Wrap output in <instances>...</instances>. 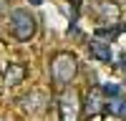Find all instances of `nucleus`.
Wrapping results in <instances>:
<instances>
[{"mask_svg":"<svg viewBox=\"0 0 126 121\" xmlns=\"http://www.w3.org/2000/svg\"><path fill=\"white\" fill-rule=\"evenodd\" d=\"M88 53H91V58L101 60V63H111V45L101 38H93L88 43Z\"/></svg>","mask_w":126,"mask_h":121,"instance_id":"6e6552de","label":"nucleus"},{"mask_svg":"<svg viewBox=\"0 0 126 121\" xmlns=\"http://www.w3.org/2000/svg\"><path fill=\"white\" fill-rule=\"evenodd\" d=\"M124 104H126V98H121V96L116 93V96L106 98V111H109L111 116H121V114H124Z\"/></svg>","mask_w":126,"mask_h":121,"instance_id":"1a4fd4ad","label":"nucleus"},{"mask_svg":"<svg viewBox=\"0 0 126 121\" xmlns=\"http://www.w3.org/2000/svg\"><path fill=\"white\" fill-rule=\"evenodd\" d=\"M38 30V20L33 18V13L25 8H18L10 13V33H13L15 40H20V43H25V40H30L35 35Z\"/></svg>","mask_w":126,"mask_h":121,"instance_id":"f03ea898","label":"nucleus"},{"mask_svg":"<svg viewBox=\"0 0 126 121\" xmlns=\"http://www.w3.org/2000/svg\"><path fill=\"white\" fill-rule=\"evenodd\" d=\"M5 3H8V0H0V13H5V10H8V5H5Z\"/></svg>","mask_w":126,"mask_h":121,"instance_id":"9d476101","label":"nucleus"},{"mask_svg":"<svg viewBox=\"0 0 126 121\" xmlns=\"http://www.w3.org/2000/svg\"><path fill=\"white\" fill-rule=\"evenodd\" d=\"M101 111H106V93H103V88H101V86H93L88 93H86L83 114L91 119V116H98Z\"/></svg>","mask_w":126,"mask_h":121,"instance_id":"20e7f679","label":"nucleus"},{"mask_svg":"<svg viewBox=\"0 0 126 121\" xmlns=\"http://www.w3.org/2000/svg\"><path fill=\"white\" fill-rule=\"evenodd\" d=\"M83 114V104L76 88H63L58 96V119L61 121H78Z\"/></svg>","mask_w":126,"mask_h":121,"instance_id":"7ed1b4c3","label":"nucleus"},{"mask_svg":"<svg viewBox=\"0 0 126 121\" xmlns=\"http://www.w3.org/2000/svg\"><path fill=\"white\" fill-rule=\"evenodd\" d=\"M78 73V58L71 53V50H58V53L50 58V81H53L56 88H68L71 81Z\"/></svg>","mask_w":126,"mask_h":121,"instance_id":"f257e3e1","label":"nucleus"},{"mask_svg":"<svg viewBox=\"0 0 126 121\" xmlns=\"http://www.w3.org/2000/svg\"><path fill=\"white\" fill-rule=\"evenodd\" d=\"M96 18H98V23H103V25H116L119 18H121L119 3H113V0H98V3H96Z\"/></svg>","mask_w":126,"mask_h":121,"instance_id":"39448f33","label":"nucleus"},{"mask_svg":"<svg viewBox=\"0 0 126 121\" xmlns=\"http://www.w3.org/2000/svg\"><path fill=\"white\" fill-rule=\"evenodd\" d=\"M20 104H23V111H25V114L35 116V114H40V111L46 108L48 98H46V93H43V91H30L28 96H23V98H20Z\"/></svg>","mask_w":126,"mask_h":121,"instance_id":"423d86ee","label":"nucleus"},{"mask_svg":"<svg viewBox=\"0 0 126 121\" xmlns=\"http://www.w3.org/2000/svg\"><path fill=\"white\" fill-rule=\"evenodd\" d=\"M25 76H28V68L23 66V63H10L8 68H5V73H3V83L10 88V86H18V83H23L25 81Z\"/></svg>","mask_w":126,"mask_h":121,"instance_id":"0eeeda50","label":"nucleus"}]
</instances>
